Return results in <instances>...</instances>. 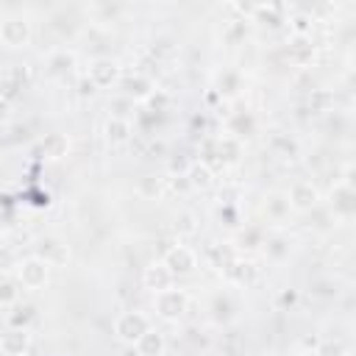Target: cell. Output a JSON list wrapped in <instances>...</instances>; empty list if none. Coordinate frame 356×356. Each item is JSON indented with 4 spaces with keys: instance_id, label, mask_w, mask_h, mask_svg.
I'll return each instance as SVG.
<instances>
[{
    "instance_id": "obj_5",
    "label": "cell",
    "mask_w": 356,
    "mask_h": 356,
    "mask_svg": "<svg viewBox=\"0 0 356 356\" xmlns=\"http://www.w3.org/2000/svg\"><path fill=\"white\" fill-rule=\"evenodd\" d=\"M0 39H3L9 48H20L28 42V20L25 17H6L0 23Z\"/></svg>"
},
{
    "instance_id": "obj_1",
    "label": "cell",
    "mask_w": 356,
    "mask_h": 356,
    "mask_svg": "<svg viewBox=\"0 0 356 356\" xmlns=\"http://www.w3.org/2000/svg\"><path fill=\"white\" fill-rule=\"evenodd\" d=\"M114 331L123 342H131V345H137L148 331H151V323L145 315H140V312H125V315L117 318L114 323Z\"/></svg>"
},
{
    "instance_id": "obj_8",
    "label": "cell",
    "mask_w": 356,
    "mask_h": 356,
    "mask_svg": "<svg viewBox=\"0 0 356 356\" xmlns=\"http://www.w3.org/2000/svg\"><path fill=\"white\" fill-rule=\"evenodd\" d=\"M28 342H31V337L25 329H9L3 334V340H0V348H3L6 356H23L28 351Z\"/></svg>"
},
{
    "instance_id": "obj_20",
    "label": "cell",
    "mask_w": 356,
    "mask_h": 356,
    "mask_svg": "<svg viewBox=\"0 0 356 356\" xmlns=\"http://www.w3.org/2000/svg\"><path fill=\"white\" fill-rule=\"evenodd\" d=\"M267 206H270V212H273V214H281V212H284V206H292V203H290V201H284L281 195H273L270 201H267Z\"/></svg>"
},
{
    "instance_id": "obj_17",
    "label": "cell",
    "mask_w": 356,
    "mask_h": 356,
    "mask_svg": "<svg viewBox=\"0 0 356 356\" xmlns=\"http://www.w3.org/2000/svg\"><path fill=\"white\" fill-rule=\"evenodd\" d=\"M17 284H20V281H17ZM17 284L12 281V276H3V284H0V290H3V309H12L14 303H20Z\"/></svg>"
},
{
    "instance_id": "obj_21",
    "label": "cell",
    "mask_w": 356,
    "mask_h": 356,
    "mask_svg": "<svg viewBox=\"0 0 356 356\" xmlns=\"http://www.w3.org/2000/svg\"><path fill=\"white\" fill-rule=\"evenodd\" d=\"M181 231H192V217L190 214H181Z\"/></svg>"
},
{
    "instance_id": "obj_2",
    "label": "cell",
    "mask_w": 356,
    "mask_h": 356,
    "mask_svg": "<svg viewBox=\"0 0 356 356\" xmlns=\"http://www.w3.org/2000/svg\"><path fill=\"white\" fill-rule=\"evenodd\" d=\"M48 262H42L39 256H31V259H23L17 264V281L20 287L25 290H39L44 287V281H48Z\"/></svg>"
},
{
    "instance_id": "obj_10",
    "label": "cell",
    "mask_w": 356,
    "mask_h": 356,
    "mask_svg": "<svg viewBox=\"0 0 356 356\" xmlns=\"http://www.w3.org/2000/svg\"><path fill=\"white\" fill-rule=\"evenodd\" d=\"M290 203L295 206V209H312L318 203V190L312 187V184H295L292 187V192H290Z\"/></svg>"
},
{
    "instance_id": "obj_19",
    "label": "cell",
    "mask_w": 356,
    "mask_h": 356,
    "mask_svg": "<svg viewBox=\"0 0 356 356\" xmlns=\"http://www.w3.org/2000/svg\"><path fill=\"white\" fill-rule=\"evenodd\" d=\"M128 92H137L140 98H145V95L151 92V84H148L142 75H137V78H131V81H128Z\"/></svg>"
},
{
    "instance_id": "obj_6",
    "label": "cell",
    "mask_w": 356,
    "mask_h": 356,
    "mask_svg": "<svg viewBox=\"0 0 356 356\" xmlns=\"http://www.w3.org/2000/svg\"><path fill=\"white\" fill-rule=\"evenodd\" d=\"M173 270L164 264V262H156V264H151V267H145V276H142V281H145V287L151 290V292H164V290H173Z\"/></svg>"
},
{
    "instance_id": "obj_22",
    "label": "cell",
    "mask_w": 356,
    "mask_h": 356,
    "mask_svg": "<svg viewBox=\"0 0 356 356\" xmlns=\"http://www.w3.org/2000/svg\"><path fill=\"white\" fill-rule=\"evenodd\" d=\"M348 187H351V190H356V170H351V173H348Z\"/></svg>"
},
{
    "instance_id": "obj_14",
    "label": "cell",
    "mask_w": 356,
    "mask_h": 356,
    "mask_svg": "<svg viewBox=\"0 0 356 356\" xmlns=\"http://www.w3.org/2000/svg\"><path fill=\"white\" fill-rule=\"evenodd\" d=\"M70 67H73V53H67V51H56V53H51V59H48V70H51L53 75L67 73Z\"/></svg>"
},
{
    "instance_id": "obj_4",
    "label": "cell",
    "mask_w": 356,
    "mask_h": 356,
    "mask_svg": "<svg viewBox=\"0 0 356 356\" xmlns=\"http://www.w3.org/2000/svg\"><path fill=\"white\" fill-rule=\"evenodd\" d=\"M36 256H39L42 262H48L51 267H59V264H64V262L70 259V251H67V245H64L62 240H56V237H42V240L36 242Z\"/></svg>"
},
{
    "instance_id": "obj_12",
    "label": "cell",
    "mask_w": 356,
    "mask_h": 356,
    "mask_svg": "<svg viewBox=\"0 0 356 356\" xmlns=\"http://www.w3.org/2000/svg\"><path fill=\"white\" fill-rule=\"evenodd\" d=\"M137 353H140V356H162V353H164V337L151 329V331L137 342Z\"/></svg>"
},
{
    "instance_id": "obj_7",
    "label": "cell",
    "mask_w": 356,
    "mask_h": 356,
    "mask_svg": "<svg viewBox=\"0 0 356 356\" xmlns=\"http://www.w3.org/2000/svg\"><path fill=\"white\" fill-rule=\"evenodd\" d=\"M164 264L170 267L173 273H190L192 267H195V253H192L187 245H175V248L167 251Z\"/></svg>"
},
{
    "instance_id": "obj_13",
    "label": "cell",
    "mask_w": 356,
    "mask_h": 356,
    "mask_svg": "<svg viewBox=\"0 0 356 356\" xmlns=\"http://www.w3.org/2000/svg\"><path fill=\"white\" fill-rule=\"evenodd\" d=\"M334 206H337L340 212H345V214H353V212H356V190H351L348 184L340 187L337 195H334Z\"/></svg>"
},
{
    "instance_id": "obj_15",
    "label": "cell",
    "mask_w": 356,
    "mask_h": 356,
    "mask_svg": "<svg viewBox=\"0 0 356 356\" xmlns=\"http://www.w3.org/2000/svg\"><path fill=\"white\" fill-rule=\"evenodd\" d=\"M190 181H192V187L206 190V187L212 184V170H209L206 164H192V167H190Z\"/></svg>"
},
{
    "instance_id": "obj_3",
    "label": "cell",
    "mask_w": 356,
    "mask_h": 356,
    "mask_svg": "<svg viewBox=\"0 0 356 356\" xmlns=\"http://www.w3.org/2000/svg\"><path fill=\"white\" fill-rule=\"evenodd\" d=\"M187 306H190V298L181 290H164L156 295V312L164 320H178L187 312Z\"/></svg>"
},
{
    "instance_id": "obj_18",
    "label": "cell",
    "mask_w": 356,
    "mask_h": 356,
    "mask_svg": "<svg viewBox=\"0 0 356 356\" xmlns=\"http://www.w3.org/2000/svg\"><path fill=\"white\" fill-rule=\"evenodd\" d=\"M140 192L142 195H159L162 192V181H159V178H153V175H148V178H142V181H140Z\"/></svg>"
},
{
    "instance_id": "obj_9",
    "label": "cell",
    "mask_w": 356,
    "mask_h": 356,
    "mask_svg": "<svg viewBox=\"0 0 356 356\" xmlns=\"http://www.w3.org/2000/svg\"><path fill=\"white\" fill-rule=\"evenodd\" d=\"M114 78H117V62H112V59H98L89 67V81L95 86H109Z\"/></svg>"
},
{
    "instance_id": "obj_16",
    "label": "cell",
    "mask_w": 356,
    "mask_h": 356,
    "mask_svg": "<svg viewBox=\"0 0 356 356\" xmlns=\"http://www.w3.org/2000/svg\"><path fill=\"white\" fill-rule=\"evenodd\" d=\"M106 137H109L112 142H123V140L128 137V123L120 120V117H112L109 125H106Z\"/></svg>"
},
{
    "instance_id": "obj_11",
    "label": "cell",
    "mask_w": 356,
    "mask_h": 356,
    "mask_svg": "<svg viewBox=\"0 0 356 356\" xmlns=\"http://www.w3.org/2000/svg\"><path fill=\"white\" fill-rule=\"evenodd\" d=\"M67 151H70V140L64 134H48L42 140V153L48 159H62V156H67Z\"/></svg>"
}]
</instances>
